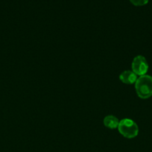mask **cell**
Segmentation results:
<instances>
[{
	"label": "cell",
	"mask_w": 152,
	"mask_h": 152,
	"mask_svg": "<svg viewBox=\"0 0 152 152\" xmlns=\"http://www.w3.org/2000/svg\"><path fill=\"white\" fill-rule=\"evenodd\" d=\"M104 126L110 129H115L118 128V126L119 124V120L116 117L113 115H108L104 117Z\"/></svg>",
	"instance_id": "5"
},
{
	"label": "cell",
	"mask_w": 152,
	"mask_h": 152,
	"mask_svg": "<svg viewBox=\"0 0 152 152\" xmlns=\"http://www.w3.org/2000/svg\"><path fill=\"white\" fill-rule=\"evenodd\" d=\"M130 1L135 6H143L148 2V0H130Z\"/></svg>",
	"instance_id": "6"
},
{
	"label": "cell",
	"mask_w": 152,
	"mask_h": 152,
	"mask_svg": "<svg viewBox=\"0 0 152 152\" xmlns=\"http://www.w3.org/2000/svg\"><path fill=\"white\" fill-rule=\"evenodd\" d=\"M138 77L137 75L132 71H125L121 73L119 75V80L124 84L127 85H132L135 84L136 81L137 80Z\"/></svg>",
	"instance_id": "4"
},
{
	"label": "cell",
	"mask_w": 152,
	"mask_h": 152,
	"mask_svg": "<svg viewBox=\"0 0 152 152\" xmlns=\"http://www.w3.org/2000/svg\"><path fill=\"white\" fill-rule=\"evenodd\" d=\"M118 130L124 137L128 139L136 137L139 134V127L137 123L128 118L123 119L119 121Z\"/></svg>",
	"instance_id": "2"
},
{
	"label": "cell",
	"mask_w": 152,
	"mask_h": 152,
	"mask_svg": "<svg viewBox=\"0 0 152 152\" xmlns=\"http://www.w3.org/2000/svg\"><path fill=\"white\" fill-rule=\"evenodd\" d=\"M135 90L139 97L148 99L152 96V77L143 75L138 77L135 83Z\"/></svg>",
	"instance_id": "1"
},
{
	"label": "cell",
	"mask_w": 152,
	"mask_h": 152,
	"mask_svg": "<svg viewBox=\"0 0 152 152\" xmlns=\"http://www.w3.org/2000/svg\"><path fill=\"white\" fill-rule=\"evenodd\" d=\"M132 71L135 73L137 76L145 75L148 70V64L145 58L142 55L136 56L132 62L131 65Z\"/></svg>",
	"instance_id": "3"
}]
</instances>
